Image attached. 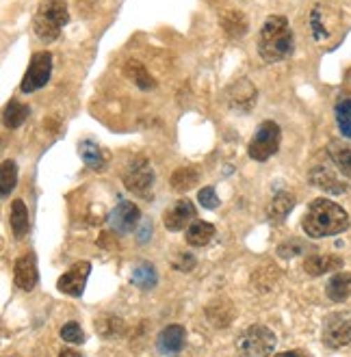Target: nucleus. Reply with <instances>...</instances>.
Segmentation results:
<instances>
[{
  "label": "nucleus",
  "instance_id": "obj_8",
  "mask_svg": "<svg viewBox=\"0 0 351 357\" xmlns=\"http://www.w3.org/2000/svg\"><path fill=\"white\" fill-rule=\"evenodd\" d=\"M321 340L329 349H343L351 342V317L349 314H329L323 321Z\"/></svg>",
  "mask_w": 351,
  "mask_h": 357
},
{
  "label": "nucleus",
  "instance_id": "obj_2",
  "mask_svg": "<svg viewBox=\"0 0 351 357\" xmlns=\"http://www.w3.org/2000/svg\"><path fill=\"white\" fill-rule=\"evenodd\" d=\"M293 31L284 15H269L258 33V52L267 63H278L293 54Z\"/></svg>",
  "mask_w": 351,
  "mask_h": 357
},
{
  "label": "nucleus",
  "instance_id": "obj_16",
  "mask_svg": "<svg viewBox=\"0 0 351 357\" xmlns=\"http://www.w3.org/2000/svg\"><path fill=\"white\" fill-rule=\"evenodd\" d=\"M78 154L85 160V165L94 172H105L107 167V156L100 150V145L91 143V141H80L78 143Z\"/></svg>",
  "mask_w": 351,
  "mask_h": 357
},
{
  "label": "nucleus",
  "instance_id": "obj_22",
  "mask_svg": "<svg viewBox=\"0 0 351 357\" xmlns=\"http://www.w3.org/2000/svg\"><path fill=\"white\" fill-rule=\"evenodd\" d=\"M124 74H126L135 85L143 91H148V89H154L156 87V80L148 74V70L141 66L139 61H128L126 66H124Z\"/></svg>",
  "mask_w": 351,
  "mask_h": 357
},
{
  "label": "nucleus",
  "instance_id": "obj_19",
  "mask_svg": "<svg viewBox=\"0 0 351 357\" xmlns=\"http://www.w3.org/2000/svg\"><path fill=\"white\" fill-rule=\"evenodd\" d=\"M29 113H31V109L27 107V104L20 102V100L7 102V107L3 111V123H5V128H9V130L20 128V126L27 121Z\"/></svg>",
  "mask_w": 351,
  "mask_h": 357
},
{
  "label": "nucleus",
  "instance_id": "obj_32",
  "mask_svg": "<svg viewBox=\"0 0 351 357\" xmlns=\"http://www.w3.org/2000/svg\"><path fill=\"white\" fill-rule=\"evenodd\" d=\"M197 264V260L191 256V254H180L176 260H174V266L178 271H193V266Z\"/></svg>",
  "mask_w": 351,
  "mask_h": 357
},
{
  "label": "nucleus",
  "instance_id": "obj_4",
  "mask_svg": "<svg viewBox=\"0 0 351 357\" xmlns=\"http://www.w3.org/2000/svg\"><path fill=\"white\" fill-rule=\"evenodd\" d=\"M276 333L264 325H252L239 333L237 351L243 357H269L276 349Z\"/></svg>",
  "mask_w": 351,
  "mask_h": 357
},
{
  "label": "nucleus",
  "instance_id": "obj_35",
  "mask_svg": "<svg viewBox=\"0 0 351 357\" xmlns=\"http://www.w3.org/2000/svg\"><path fill=\"white\" fill-rule=\"evenodd\" d=\"M59 357H82V355L78 351H74V349H64L59 353Z\"/></svg>",
  "mask_w": 351,
  "mask_h": 357
},
{
  "label": "nucleus",
  "instance_id": "obj_34",
  "mask_svg": "<svg viewBox=\"0 0 351 357\" xmlns=\"http://www.w3.org/2000/svg\"><path fill=\"white\" fill-rule=\"evenodd\" d=\"M148 234H152V221H146L141 227V234H139V241H146Z\"/></svg>",
  "mask_w": 351,
  "mask_h": 357
},
{
  "label": "nucleus",
  "instance_id": "obj_5",
  "mask_svg": "<svg viewBox=\"0 0 351 357\" xmlns=\"http://www.w3.org/2000/svg\"><path fill=\"white\" fill-rule=\"evenodd\" d=\"M280 141H282L280 126L271 119H267L258 126L256 135L252 137L247 154H250V158H254L256 162H264L280 150Z\"/></svg>",
  "mask_w": 351,
  "mask_h": 357
},
{
  "label": "nucleus",
  "instance_id": "obj_3",
  "mask_svg": "<svg viewBox=\"0 0 351 357\" xmlns=\"http://www.w3.org/2000/svg\"><path fill=\"white\" fill-rule=\"evenodd\" d=\"M68 22L70 11L64 0H41L33 17V29L39 39L57 41Z\"/></svg>",
  "mask_w": 351,
  "mask_h": 357
},
{
  "label": "nucleus",
  "instance_id": "obj_31",
  "mask_svg": "<svg viewBox=\"0 0 351 357\" xmlns=\"http://www.w3.org/2000/svg\"><path fill=\"white\" fill-rule=\"evenodd\" d=\"M301 249H304V245H301L299 241H291V243H282V245L278 247V254H280L282 258H293V256L301 254Z\"/></svg>",
  "mask_w": 351,
  "mask_h": 357
},
{
  "label": "nucleus",
  "instance_id": "obj_14",
  "mask_svg": "<svg viewBox=\"0 0 351 357\" xmlns=\"http://www.w3.org/2000/svg\"><path fill=\"white\" fill-rule=\"evenodd\" d=\"M184 340H187V331H184V327L182 325H170L158 333L156 344H158L160 353H178V351H182Z\"/></svg>",
  "mask_w": 351,
  "mask_h": 357
},
{
  "label": "nucleus",
  "instance_id": "obj_27",
  "mask_svg": "<svg viewBox=\"0 0 351 357\" xmlns=\"http://www.w3.org/2000/svg\"><path fill=\"white\" fill-rule=\"evenodd\" d=\"M17 184V165L13 160H3V174H0V195L9 197Z\"/></svg>",
  "mask_w": 351,
  "mask_h": 357
},
{
  "label": "nucleus",
  "instance_id": "obj_1",
  "mask_svg": "<svg viewBox=\"0 0 351 357\" xmlns=\"http://www.w3.org/2000/svg\"><path fill=\"white\" fill-rule=\"evenodd\" d=\"M301 227L311 238L336 236L349 227V215L336 202L321 197L308 206L301 219Z\"/></svg>",
  "mask_w": 351,
  "mask_h": 357
},
{
  "label": "nucleus",
  "instance_id": "obj_6",
  "mask_svg": "<svg viewBox=\"0 0 351 357\" xmlns=\"http://www.w3.org/2000/svg\"><path fill=\"white\" fill-rule=\"evenodd\" d=\"M121 180H124V186H126L130 193L150 199L148 195H150L152 186H154V169H152V165H150L148 158L135 156L126 165V169H124Z\"/></svg>",
  "mask_w": 351,
  "mask_h": 357
},
{
  "label": "nucleus",
  "instance_id": "obj_15",
  "mask_svg": "<svg viewBox=\"0 0 351 357\" xmlns=\"http://www.w3.org/2000/svg\"><path fill=\"white\" fill-rule=\"evenodd\" d=\"M343 266V258L341 256H332V254H327V256H311V258H306L304 260V271L308 273V275H313V278H319V275H325V273L329 271H336Z\"/></svg>",
  "mask_w": 351,
  "mask_h": 357
},
{
  "label": "nucleus",
  "instance_id": "obj_26",
  "mask_svg": "<svg viewBox=\"0 0 351 357\" xmlns=\"http://www.w3.org/2000/svg\"><path fill=\"white\" fill-rule=\"evenodd\" d=\"M329 156H332V160L341 169V174L351 178V148L341 145V143H329Z\"/></svg>",
  "mask_w": 351,
  "mask_h": 357
},
{
  "label": "nucleus",
  "instance_id": "obj_7",
  "mask_svg": "<svg viewBox=\"0 0 351 357\" xmlns=\"http://www.w3.org/2000/svg\"><path fill=\"white\" fill-rule=\"evenodd\" d=\"M52 74V54L50 52H35L31 63H29V70L20 82V91L22 93H33L41 87L48 85Z\"/></svg>",
  "mask_w": 351,
  "mask_h": 357
},
{
  "label": "nucleus",
  "instance_id": "obj_30",
  "mask_svg": "<svg viewBox=\"0 0 351 357\" xmlns=\"http://www.w3.org/2000/svg\"><path fill=\"white\" fill-rule=\"evenodd\" d=\"M197 202H200L202 208H209V210H215L219 206V197H217L213 186H204L202 191L197 193Z\"/></svg>",
  "mask_w": 351,
  "mask_h": 357
},
{
  "label": "nucleus",
  "instance_id": "obj_23",
  "mask_svg": "<svg viewBox=\"0 0 351 357\" xmlns=\"http://www.w3.org/2000/svg\"><path fill=\"white\" fill-rule=\"evenodd\" d=\"M215 236V227L206 221H193L187 229V243L191 247H206Z\"/></svg>",
  "mask_w": 351,
  "mask_h": 357
},
{
  "label": "nucleus",
  "instance_id": "obj_11",
  "mask_svg": "<svg viewBox=\"0 0 351 357\" xmlns=\"http://www.w3.org/2000/svg\"><path fill=\"white\" fill-rule=\"evenodd\" d=\"M195 219V206L191 199H178L170 210H165L163 223L170 232H180L184 225H189Z\"/></svg>",
  "mask_w": 351,
  "mask_h": 357
},
{
  "label": "nucleus",
  "instance_id": "obj_13",
  "mask_svg": "<svg viewBox=\"0 0 351 357\" xmlns=\"http://www.w3.org/2000/svg\"><path fill=\"white\" fill-rule=\"evenodd\" d=\"M311 184L321 188V191L329 193V195H341L347 191V184L341 182L336 178V174L332 169H327V167H315L311 172Z\"/></svg>",
  "mask_w": 351,
  "mask_h": 357
},
{
  "label": "nucleus",
  "instance_id": "obj_25",
  "mask_svg": "<svg viewBox=\"0 0 351 357\" xmlns=\"http://www.w3.org/2000/svg\"><path fill=\"white\" fill-rule=\"evenodd\" d=\"M156 282H158V275H156V271H154V266L152 264H139L135 271H133V284L137 286V288H141V290H150V288H154L156 286Z\"/></svg>",
  "mask_w": 351,
  "mask_h": 357
},
{
  "label": "nucleus",
  "instance_id": "obj_33",
  "mask_svg": "<svg viewBox=\"0 0 351 357\" xmlns=\"http://www.w3.org/2000/svg\"><path fill=\"white\" fill-rule=\"evenodd\" d=\"M274 357H311L306 351H299V349H295V351H284V353H276Z\"/></svg>",
  "mask_w": 351,
  "mask_h": 357
},
{
  "label": "nucleus",
  "instance_id": "obj_17",
  "mask_svg": "<svg viewBox=\"0 0 351 357\" xmlns=\"http://www.w3.org/2000/svg\"><path fill=\"white\" fill-rule=\"evenodd\" d=\"M293 208H295V195L282 191V193H278V195L271 199L269 210H267V215H269V221H271V223H282Z\"/></svg>",
  "mask_w": 351,
  "mask_h": 357
},
{
  "label": "nucleus",
  "instance_id": "obj_18",
  "mask_svg": "<svg viewBox=\"0 0 351 357\" xmlns=\"http://www.w3.org/2000/svg\"><path fill=\"white\" fill-rule=\"evenodd\" d=\"M325 292H327V297L336 303L349 299L351 297V273H336V275L327 282Z\"/></svg>",
  "mask_w": 351,
  "mask_h": 357
},
{
  "label": "nucleus",
  "instance_id": "obj_10",
  "mask_svg": "<svg viewBox=\"0 0 351 357\" xmlns=\"http://www.w3.org/2000/svg\"><path fill=\"white\" fill-rule=\"evenodd\" d=\"M141 219V210L139 206H135L133 202H121L109 217V223L113 227V232L117 234H130L133 229L137 227Z\"/></svg>",
  "mask_w": 351,
  "mask_h": 357
},
{
  "label": "nucleus",
  "instance_id": "obj_28",
  "mask_svg": "<svg viewBox=\"0 0 351 357\" xmlns=\"http://www.w3.org/2000/svg\"><path fill=\"white\" fill-rule=\"evenodd\" d=\"M336 123L343 137L351 139V98H345L336 104Z\"/></svg>",
  "mask_w": 351,
  "mask_h": 357
},
{
  "label": "nucleus",
  "instance_id": "obj_24",
  "mask_svg": "<svg viewBox=\"0 0 351 357\" xmlns=\"http://www.w3.org/2000/svg\"><path fill=\"white\" fill-rule=\"evenodd\" d=\"M200 180V169L197 167H180L172 174V188L178 193H187L193 188Z\"/></svg>",
  "mask_w": 351,
  "mask_h": 357
},
{
  "label": "nucleus",
  "instance_id": "obj_21",
  "mask_svg": "<svg viewBox=\"0 0 351 357\" xmlns=\"http://www.w3.org/2000/svg\"><path fill=\"white\" fill-rule=\"evenodd\" d=\"M221 29L230 39H241L247 33V17L241 11H225L221 15Z\"/></svg>",
  "mask_w": 351,
  "mask_h": 357
},
{
  "label": "nucleus",
  "instance_id": "obj_9",
  "mask_svg": "<svg viewBox=\"0 0 351 357\" xmlns=\"http://www.w3.org/2000/svg\"><path fill=\"white\" fill-rule=\"evenodd\" d=\"M91 273V264L89 262H76L66 275H61L59 282H57V288L64 292V295H70V297H80L82 292H85V284H87V278Z\"/></svg>",
  "mask_w": 351,
  "mask_h": 357
},
{
  "label": "nucleus",
  "instance_id": "obj_29",
  "mask_svg": "<svg viewBox=\"0 0 351 357\" xmlns=\"http://www.w3.org/2000/svg\"><path fill=\"white\" fill-rule=\"evenodd\" d=\"M61 338L70 344H80V342H85V331H82V327L78 323L72 321L61 327Z\"/></svg>",
  "mask_w": 351,
  "mask_h": 357
},
{
  "label": "nucleus",
  "instance_id": "obj_12",
  "mask_svg": "<svg viewBox=\"0 0 351 357\" xmlns=\"http://www.w3.org/2000/svg\"><path fill=\"white\" fill-rule=\"evenodd\" d=\"M37 280H39V273H37V260L33 254H24L15 260V266H13V282L20 290L24 292H31L35 286H37Z\"/></svg>",
  "mask_w": 351,
  "mask_h": 357
},
{
  "label": "nucleus",
  "instance_id": "obj_20",
  "mask_svg": "<svg viewBox=\"0 0 351 357\" xmlns=\"http://www.w3.org/2000/svg\"><path fill=\"white\" fill-rule=\"evenodd\" d=\"M9 223H11V229H13L15 238H24L27 236V232H29V210H27L22 199H15L11 204Z\"/></svg>",
  "mask_w": 351,
  "mask_h": 357
}]
</instances>
